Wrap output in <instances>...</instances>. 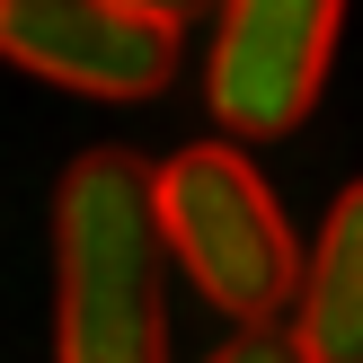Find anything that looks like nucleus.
Returning <instances> with one entry per match:
<instances>
[{
	"label": "nucleus",
	"instance_id": "20e7f679",
	"mask_svg": "<svg viewBox=\"0 0 363 363\" xmlns=\"http://www.w3.org/2000/svg\"><path fill=\"white\" fill-rule=\"evenodd\" d=\"M0 62L98 106H142L177 80V35L124 0H0Z\"/></svg>",
	"mask_w": 363,
	"mask_h": 363
},
{
	"label": "nucleus",
	"instance_id": "423d86ee",
	"mask_svg": "<svg viewBox=\"0 0 363 363\" xmlns=\"http://www.w3.org/2000/svg\"><path fill=\"white\" fill-rule=\"evenodd\" d=\"M204 363H301V346H293V328H230Z\"/></svg>",
	"mask_w": 363,
	"mask_h": 363
},
{
	"label": "nucleus",
	"instance_id": "f257e3e1",
	"mask_svg": "<svg viewBox=\"0 0 363 363\" xmlns=\"http://www.w3.org/2000/svg\"><path fill=\"white\" fill-rule=\"evenodd\" d=\"M53 363H169V248L151 160L80 151L53 186Z\"/></svg>",
	"mask_w": 363,
	"mask_h": 363
},
{
	"label": "nucleus",
	"instance_id": "f03ea898",
	"mask_svg": "<svg viewBox=\"0 0 363 363\" xmlns=\"http://www.w3.org/2000/svg\"><path fill=\"white\" fill-rule=\"evenodd\" d=\"M151 222L177 275L230 328H284V311L301 293V240L240 142L213 133V142L169 151V169H151Z\"/></svg>",
	"mask_w": 363,
	"mask_h": 363
},
{
	"label": "nucleus",
	"instance_id": "0eeeda50",
	"mask_svg": "<svg viewBox=\"0 0 363 363\" xmlns=\"http://www.w3.org/2000/svg\"><path fill=\"white\" fill-rule=\"evenodd\" d=\"M124 9H133V18H151V27H169V35H186L195 18H213L222 0H124Z\"/></svg>",
	"mask_w": 363,
	"mask_h": 363
},
{
	"label": "nucleus",
	"instance_id": "39448f33",
	"mask_svg": "<svg viewBox=\"0 0 363 363\" xmlns=\"http://www.w3.org/2000/svg\"><path fill=\"white\" fill-rule=\"evenodd\" d=\"M293 346L301 363H363V177L328 204L293 293Z\"/></svg>",
	"mask_w": 363,
	"mask_h": 363
},
{
	"label": "nucleus",
	"instance_id": "7ed1b4c3",
	"mask_svg": "<svg viewBox=\"0 0 363 363\" xmlns=\"http://www.w3.org/2000/svg\"><path fill=\"white\" fill-rule=\"evenodd\" d=\"M346 35V0H222L204 53V106L222 142H275L319 106Z\"/></svg>",
	"mask_w": 363,
	"mask_h": 363
}]
</instances>
